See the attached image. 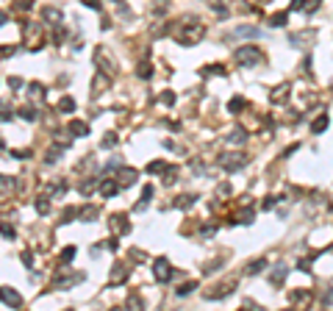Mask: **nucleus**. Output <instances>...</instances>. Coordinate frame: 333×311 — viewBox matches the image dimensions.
I'll return each mask as SVG.
<instances>
[{
    "mask_svg": "<svg viewBox=\"0 0 333 311\" xmlns=\"http://www.w3.org/2000/svg\"><path fill=\"white\" fill-rule=\"evenodd\" d=\"M34 6V0H17V8H31Z\"/></svg>",
    "mask_w": 333,
    "mask_h": 311,
    "instance_id": "obj_42",
    "label": "nucleus"
},
{
    "mask_svg": "<svg viewBox=\"0 0 333 311\" xmlns=\"http://www.w3.org/2000/svg\"><path fill=\"white\" fill-rule=\"evenodd\" d=\"M58 111H61V114H72V111H75V100H72V98H61Z\"/></svg>",
    "mask_w": 333,
    "mask_h": 311,
    "instance_id": "obj_20",
    "label": "nucleus"
},
{
    "mask_svg": "<svg viewBox=\"0 0 333 311\" xmlns=\"http://www.w3.org/2000/svg\"><path fill=\"white\" fill-rule=\"evenodd\" d=\"M150 75H153V67H150V64L144 61L142 67H139V78H150Z\"/></svg>",
    "mask_w": 333,
    "mask_h": 311,
    "instance_id": "obj_36",
    "label": "nucleus"
},
{
    "mask_svg": "<svg viewBox=\"0 0 333 311\" xmlns=\"http://www.w3.org/2000/svg\"><path fill=\"white\" fill-rule=\"evenodd\" d=\"M100 214V208L97 206H86V208H81L78 211V217H84V219H92V217H97Z\"/></svg>",
    "mask_w": 333,
    "mask_h": 311,
    "instance_id": "obj_24",
    "label": "nucleus"
},
{
    "mask_svg": "<svg viewBox=\"0 0 333 311\" xmlns=\"http://www.w3.org/2000/svg\"><path fill=\"white\" fill-rule=\"evenodd\" d=\"M281 200H284L281 195H270V198L264 200V208H275V203H281Z\"/></svg>",
    "mask_w": 333,
    "mask_h": 311,
    "instance_id": "obj_33",
    "label": "nucleus"
},
{
    "mask_svg": "<svg viewBox=\"0 0 333 311\" xmlns=\"http://www.w3.org/2000/svg\"><path fill=\"white\" fill-rule=\"evenodd\" d=\"M11 117H14V111H11V108H8V106H0V122H8Z\"/></svg>",
    "mask_w": 333,
    "mask_h": 311,
    "instance_id": "obj_32",
    "label": "nucleus"
},
{
    "mask_svg": "<svg viewBox=\"0 0 333 311\" xmlns=\"http://www.w3.org/2000/svg\"><path fill=\"white\" fill-rule=\"evenodd\" d=\"M197 289V283L194 281H189V283H184V286H178V297H184V295H191V292Z\"/></svg>",
    "mask_w": 333,
    "mask_h": 311,
    "instance_id": "obj_27",
    "label": "nucleus"
},
{
    "mask_svg": "<svg viewBox=\"0 0 333 311\" xmlns=\"http://www.w3.org/2000/svg\"><path fill=\"white\" fill-rule=\"evenodd\" d=\"M153 275H156L158 283H167L172 278V267L167 259H156V264H153Z\"/></svg>",
    "mask_w": 333,
    "mask_h": 311,
    "instance_id": "obj_5",
    "label": "nucleus"
},
{
    "mask_svg": "<svg viewBox=\"0 0 333 311\" xmlns=\"http://www.w3.org/2000/svg\"><path fill=\"white\" fill-rule=\"evenodd\" d=\"M70 131H72L75 136H86V134H89V125H86V122H81V120H75V122L70 125Z\"/></svg>",
    "mask_w": 333,
    "mask_h": 311,
    "instance_id": "obj_21",
    "label": "nucleus"
},
{
    "mask_svg": "<svg viewBox=\"0 0 333 311\" xmlns=\"http://www.w3.org/2000/svg\"><path fill=\"white\" fill-rule=\"evenodd\" d=\"M264 269H267V259H255V261L247 264L244 272H247V275H258V272H264Z\"/></svg>",
    "mask_w": 333,
    "mask_h": 311,
    "instance_id": "obj_14",
    "label": "nucleus"
},
{
    "mask_svg": "<svg viewBox=\"0 0 333 311\" xmlns=\"http://www.w3.org/2000/svg\"><path fill=\"white\" fill-rule=\"evenodd\" d=\"M0 300H6L8 306H22V297L17 295L14 289H3V297H0Z\"/></svg>",
    "mask_w": 333,
    "mask_h": 311,
    "instance_id": "obj_16",
    "label": "nucleus"
},
{
    "mask_svg": "<svg viewBox=\"0 0 333 311\" xmlns=\"http://www.w3.org/2000/svg\"><path fill=\"white\" fill-rule=\"evenodd\" d=\"M261 3H270V0H261Z\"/></svg>",
    "mask_w": 333,
    "mask_h": 311,
    "instance_id": "obj_45",
    "label": "nucleus"
},
{
    "mask_svg": "<svg viewBox=\"0 0 333 311\" xmlns=\"http://www.w3.org/2000/svg\"><path fill=\"white\" fill-rule=\"evenodd\" d=\"M322 306H333V286L322 295Z\"/></svg>",
    "mask_w": 333,
    "mask_h": 311,
    "instance_id": "obj_40",
    "label": "nucleus"
},
{
    "mask_svg": "<svg viewBox=\"0 0 333 311\" xmlns=\"http://www.w3.org/2000/svg\"><path fill=\"white\" fill-rule=\"evenodd\" d=\"M289 95H291V86L289 84H281V86H275L270 92V100L272 103H286L289 100Z\"/></svg>",
    "mask_w": 333,
    "mask_h": 311,
    "instance_id": "obj_6",
    "label": "nucleus"
},
{
    "mask_svg": "<svg viewBox=\"0 0 333 311\" xmlns=\"http://www.w3.org/2000/svg\"><path fill=\"white\" fill-rule=\"evenodd\" d=\"M228 142H231V145H244V142H247V131H244V128H234V131L228 134Z\"/></svg>",
    "mask_w": 333,
    "mask_h": 311,
    "instance_id": "obj_9",
    "label": "nucleus"
},
{
    "mask_svg": "<svg viewBox=\"0 0 333 311\" xmlns=\"http://www.w3.org/2000/svg\"><path fill=\"white\" fill-rule=\"evenodd\" d=\"M22 261H25V267H34V256H31V250L22 253Z\"/></svg>",
    "mask_w": 333,
    "mask_h": 311,
    "instance_id": "obj_41",
    "label": "nucleus"
},
{
    "mask_svg": "<svg viewBox=\"0 0 333 311\" xmlns=\"http://www.w3.org/2000/svg\"><path fill=\"white\" fill-rule=\"evenodd\" d=\"M0 233H3L6 239H14V236H17V233H14V228H11V225H0Z\"/></svg>",
    "mask_w": 333,
    "mask_h": 311,
    "instance_id": "obj_37",
    "label": "nucleus"
},
{
    "mask_svg": "<svg viewBox=\"0 0 333 311\" xmlns=\"http://www.w3.org/2000/svg\"><path fill=\"white\" fill-rule=\"evenodd\" d=\"M111 228L117 233H128V231H131V222H128L125 214H114V217H111Z\"/></svg>",
    "mask_w": 333,
    "mask_h": 311,
    "instance_id": "obj_7",
    "label": "nucleus"
},
{
    "mask_svg": "<svg viewBox=\"0 0 333 311\" xmlns=\"http://www.w3.org/2000/svg\"><path fill=\"white\" fill-rule=\"evenodd\" d=\"M164 170H167V164H164V161H153V164L147 167L150 175H153V172H164Z\"/></svg>",
    "mask_w": 333,
    "mask_h": 311,
    "instance_id": "obj_34",
    "label": "nucleus"
},
{
    "mask_svg": "<svg viewBox=\"0 0 333 311\" xmlns=\"http://www.w3.org/2000/svg\"><path fill=\"white\" fill-rule=\"evenodd\" d=\"M175 206H178V208H189V206H194V195H184Z\"/></svg>",
    "mask_w": 333,
    "mask_h": 311,
    "instance_id": "obj_28",
    "label": "nucleus"
},
{
    "mask_svg": "<svg viewBox=\"0 0 333 311\" xmlns=\"http://www.w3.org/2000/svg\"><path fill=\"white\" fill-rule=\"evenodd\" d=\"M244 106H247V100H244V98H234L231 103H228V111L239 114V111H244Z\"/></svg>",
    "mask_w": 333,
    "mask_h": 311,
    "instance_id": "obj_18",
    "label": "nucleus"
},
{
    "mask_svg": "<svg viewBox=\"0 0 333 311\" xmlns=\"http://www.w3.org/2000/svg\"><path fill=\"white\" fill-rule=\"evenodd\" d=\"M45 20H48V22H56V25H58V22H61V11H58V8H53V6L45 8Z\"/></svg>",
    "mask_w": 333,
    "mask_h": 311,
    "instance_id": "obj_22",
    "label": "nucleus"
},
{
    "mask_svg": "<svg viewBox=\"0 0 333 311\" xmlns=\"http://www.w3.org/2000/svg\"><path fill=\"white\" fill-rule=\"evenodd\" d=\"M134 181H136L134 170H120V172H117V184H120V186H131Z\"/></svg>",
    "mask_w": 333,
    "mask_h": 311,
    "instance_id": "obj_12",
    "label": "nucleus"
},
{
    "mask_svg": "<svg viewBox=\"0 0 333 311\" xmlns=\"http://www.w3.org/2000/svg\"><path fill=\"white\" fill-rule=\"evenodd\" d=\"M253 219H255V208H250V206L236 214V222H241V225H247V222H253Z\"/></svg>",
    "mask_w": 333,
    "mask_h": 311,
    "instance_id": "obj_15",
    "label": "nucleus"
},
{
    "mask_svg": "<svg viewBox=\"0 0 333 311\" xmlns=\"http://www.w3.org/2000/svg\"><path fill=\"white\" fill-rule=\"evenodd\" d=\"M117 189H120V184H117V181H103V184H100V195H103V198H114V195H117Z\"/></svg>",
    "mask_w": 333,
    "mask_h": 311,
    "instance_id": "obj_13",
    "label": "nucleus"
},
{
    "mask_svg": "<svg viewBox=\"0 0 333 311\" xmlns=\"http://www.w3.org/2000/svg\"><path fill=\"white\" fill-rule=\"evenodd\" d=\"M48 208H50L48 198H36V211H39V214H48Z\"/></svg>",
    "mask_w": 333,
    "mask_h": 311,
    "instance_id": "obj_30",
    "label": "nucleus"
},
{
    "mask_svg": "<svg viewBox=\"0 0 333 311\" xmlns=\"http://www.w3.org/2000/svg\"><path fill=\"white\" fill-rule=\"evenodd\" d=\"M20 117H22V120H28V122H34L36 120V117H39V111H36V108H20Z\"/></svg>",
    "mask_w": 333,
    "mask_h": 311,
    "instance_id": "obj_26",
    "label": "nucleus"
},
{
    "mask_svg": "<svg viewBox=\"0 0 333 311\" xmlns=\"http://www.w3.org/2000/svg\"><path fill=\"white\" fill-rule=\"evenodd\" d=\"M270 25H272V28H284V25H286V11H281V14H272V17H270Z\"/></svg>",
    "mask_w": 333,
    "mask_h": 311,
    "instance_id": "obj_25",
    "label": "nucleus"
},
{
    "mask_svg": "<svg viewBox=\"0 0 333 311\" xmlns=\"http://www.w3.org/2000/svg\"><path fill=\"white\" fill-rule=\"evenodd\" d=\"M72 259H75V248H64V250H61V261L70 264Z\"/></svg>",
    "mask_w": 333,
    "mask_h": 311,
    "instance_id": "obj_31",
    "label": "nucleus"
},
{
    "mask_svg": "<svg viewBox=\"0 0 333 311\" xmlns=\"http://www.w3.org/2000/svg\"><path fill=\"white\" fill-rule=\"evenodd\" d=\"M247 164V153H222L220 156V167L225 172H236V170H241Z\"/></svg>",
    "mask_w": 333,
    "mask_h": 311,
    "instance_id": "obj_3",
    "label": "nucleus"
},
{
    "mask_svg": "<svg viewBox=\"0 0 333 311\" xmlns=\"http://www.w3.org/2000/svg\"><path fill=\"white\" fill-rule=\"evenodd\" d=\"M31 98H36V100L45 98V86L42 84H31Z\"/></svg>",
    "mask_w": 333,
    "mask_h": 311,
    "instance_id": "obj_29",
    "label": "nucleus"
},
{
    "mask_svg": "<svg viewBox=\"0 0 333 311\" xmlns=\"http://www.w3.org/2000/svg\"><path fill=\"white\" fill-rule=\"evenodd\" d=\"M84 6H89V8H97V11H100V0H84Z\"/></svg>",
    "mask_w": 333,
    "mask_h": 311,
    "instance_id": "obj_43",
    "label": "nucleus"
},
{
    "mask_svg": "<svg viewBox=\"0 0 333 311\" xmlns=\"http://www.w3.org/2000/svg\"><path fill=\"white\" fill-rule=\"evenodd\" d=\"M286 275H289V267H286V264H275V267H272V272H270V281L272 283H284Z\"/></svg>",
    "mask_w": 333,
    "mask_h": 311,
    "instance_id": "obj_8",
    "label": "nucleus"
},
{
    "mask_svg": "<svg viewBox=\"0 0 333 311\" xmlns=\"http://www.w3.org/2000/svg\"><path fill=\"white\" fill-rule=\"evenodd\" d=\"M328 125H331V120H328V114H322V117H317V120L311 122V131H314V134H322Z\"/></svg>",
    "mask_w": 333,
    "mask_h": 311,
    "instance_id": "obj_17",
    "label": "nucleus"
},
{
    "mask_svg": "<svg viewBox=\"0 0 333 311\" xmlns=\"http://www.w3.org/2000/svg\"><path fill=\"white\" fill-rule=\"evenodd\" d=\"M125 275H128V267H125V264H117V267H114V272H111V283L125 281Z\"/></svg>",
    "mask_w": 333,
    "mask_h": 311,
    "instance_id": "obj_19",
    "label": "nucleus"
},
{
    "mask_svg": "<svg viewBox=\"0 0 333 311\" xmlns=\"http://www.w3.org/2000/svg\"><path fill=\"white\" fill-rule=\"evenodd\" d=\"M14 189V178L11 175H0V195H3V192H11Z\"/></svg>",
    "mask_w": 333,
    "mask_h": 311,
    "instance_id": "obj_23",
    "label": "nucleus"
},
{
    "mask_svg": "<svg viewBox=\"0 0 333 311\" xmlns=\"http://www.w3.org/2000/svg\"><path fill=\"white\" fill-rule=\"evenodd\" d=\"M261 34V31L255 28V25H241V28L234 31V39H239V36H247V39H255V36Z\"/></svg>",
    "mask_w": 333,
    "mask_h": 311,
    "instance_id": "obj_10",
    "label": "nucleus"
},
{
    "mask_svg": "<svg viewBox=\"0 0 333 311\" xmlns=\"http://www.w3.org/2000/svg\"><path fill=\"white\" fill-rule=\"evenodd\" d=\"M114 142H117V134H114V131H108V134L103 136V148H111Z\"/></svg>",
    "mask_w": 333,
    "mask_h": 311,
    "instance_id": "obj_35",
    "label": "nucleus"
},
{
    "mask_svg": "<svg viewBox=\"0 0 333 311\" xmlns=\"http://www.w3.org/2000/svg\"><path fill=\"white\" fill-rule=\"evenodd\" d=\"M3 25H6V14H3V11H0V28H3Z\"/></svg>",
    "mask_w": 333,
    "mask_h": 311,
    "instance_id": "obj_44",
    "label": "nucleus"
},
{
    "mask_svg": "<svg viewBox=\"0 0 333 311\" xmlns=\"http://www.w3.org/2000/svg\"><path fill=\"white\" fill-rule=\"evenodd\" d=\"M234 289H236V278H228V281L217 283L214 289H208V292H206V297H208V300H225V297L231 295Z\"/></svg>",
    "mask_w": 333,
    "mask_h": 311,
    "instance_id": "obj_4",
    "label": "nucleus"
},
{
    "mask_svg": "<svg viewBox=\"0 0 333 311\" xmlns=\"http://www.w3.org/2000/svg\"><path fill=\"white\" fill-rule=\"evenodd\" d=\"M158 100H161L164 106H172V103H175V95H172V92H164V95H161V98H158Z\"/></svg>",
    "mask_w": 333,
    "mask_h": 311,
    "instance_id": "obj_38",
    "label": "nucleus"
},
{
    "mask_svg": "<svg viewBox=\"0 0 333 311\" xmlns=\"http://www.w3.org/2000/svg\"><path fill=\"white\" fill-rule=\"evenodd\" d=\"M234 58H236V64H241V67H255V64L264 61L261 50L255 48V45H241V48H236Z\"/></svg>",
    "mask_w": 333,
    "mask_h": 311,
    "instance_id": "obj_2",
    "label": "nucleus"
},
{
    "mask_svg": "<svg viewBox=\"0 0 333 311\" xmlns=\"http://www.w3.org/2000/svg\"><path fill=\"white\" fill-rule=\"evenodd\" d=\"M8 86H11V92H17V89H20V86H22V78H8Z\"/></svg>",
    "mask_w": 333,
    "mask_h": 311,
    "instance_id": "obj_39",
    "label": "nucleus"
},
{
    "mask_svg": "<svg viewBox=\"0 0 333 311\" xmlns=\"http://www.w3.org/2000/svg\"><path fill=\"white\" fill-rule=\"evenodd\" d=\"M289 300H291V303H294V306H308V303H311V292H291V295H289Z\"/></svg>",
    "mask_w": 333,
    "mask_h": 311,
    "instance_id": "obj_11",
    "label": "nucleus"
},
{
    "mask_svg": "<svg viewBox=\"0 0 333 311\" xmlns=\"http://www.w3.org/2000/svg\"><path fill=\"white\" fill-rule=\"evenodd\" d=\"M203 34H206V28H203V22L197 20V17H186V20H181V25L175 28V36L181 45H197L200 39H203Z\"/></svg>",
    "mask_w": 333,
    "mask_h": 311,
    "instance_id": "obj_1",
    "label": "nucleus"
}]
</instances>
